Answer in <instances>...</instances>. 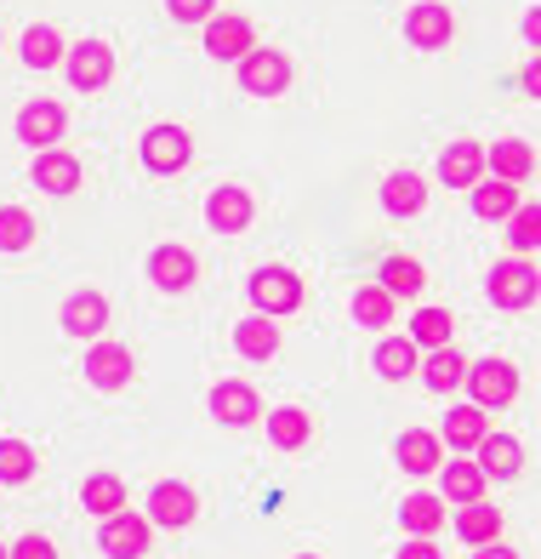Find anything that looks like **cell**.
Returning a JSON list of instances; mask_svg holds the SVG:
<instances>
[{
  "label": "cell",
  "instance_id": "cell-10",
  "mask_svg": "<svg viewBox=\"0 0 541 559\" xmlns=\"http://www.w3.org/2000/svg\"><path fill=\"white\" fill-rule=\"evenodd\" d=\"M63 126H69L63 104H51V97H35V104H23V115H17V138H23V143H35V148H51V143L63 138Z\"/></svg>",
  "mask_w": 541,
  "mask_h": 559
},
{
  "label": "cell",
  "instance_id": "cell-31",
  "mask_svg": "<svg viewBox=\"0 0 541 559\" xmlns=\"http://www.w3.org/2000/svg\"><path fill=\"white\" fill-rule=\"evenodd\" d=\"M63 52H69V46H63V35L51 29V23H35V29H23V63H29V69H51Z\"/></svg>",
  "mask_w": 541,
  "mask_h": 559
},
{
  "label": "cell",
  "instance_id": "cell-41",
  "mask_svg": "<svg viewBox=\"0 0 541 559\" xmlns=\"http://www.w3.org/2000/svg\"><path fill=\"white\" fill-rule=\"evenodd\" d=\"M212 7H217V0H166V12H171L177 23H200V17H212Z\"/></svg>",
  "mask_w": 541,
  "mask_h": 559
},
{
  "label": "cell",
  "instance_id": "cell-24",
  "mask_svg": "<svg viewBox=\"0 0 541 559\" xmlns=\"http://www.w3.org/2000/svg\"><path fill=\"white\" fill-rule=\"evenodd\" d=\"M491 435V423H484V412L479 405H456V412L445 417V435H440V445H450V451H461V456H473V445Z\"/></svg>",
  "mask_w": 541,
  "mask_h": 559
},
{
  "label": "cell",
  "instance_id": "cell-22",
  "mask_svg": "<svg viewBox=\"0 0 541 559\" xmlns=\"http://www.w3.org/2000/svg\"><path fill=\"white\" fill-rule=\"evenodd\" d=\"M86 377H92L97 389H125V377H132V354H125L120 343H92Z\"/></svg>",
  "mask_w": 541,
  "mask_h": 559
},
{
  "label": "cell",
  "instance_id": "cell-27",
  "mask_svg": "<svg viewBox=\"0 0 541 559\" xmlns=\"http://www.w3.org/2000/svg\"><path fill=\"white\" fill-rule=\"evenodd\" d=\"M308 435H314V417L297 412V405H279V412L268 417V440H274L279 451H302Z\"/></svg>",
  "mask_w": 541,
  "mask_h": 559
},
{
  "label": "cell",
  "instance_id": "cell-19",
  "mask_svg": "<svg viewBox=\"0 0 541 559\" xmlns=\"http://www.w3.org/2000/svg\"><path fill=\"white\" fill-rule=\"evenodd\" d=\"M519 206H525L519 183H502V177H479V183H473V212H479L484 223H507Z\"/></svg>",
  "mask_w": 541,
  "mask_h": 559
},
{
  "label": "cell",
  "instance_id": "cell-9",
  "mask_svg": "<svg viewBox=\"0 0 541 559\" xmlns=\"http://www.w3.org/2000/svg\"><path fill=\"white\" fill-rule=\"evenodd\" d=\"M251 189H240V183H223V189H212V200H205V223L217 228V235H240V228L251 223Z\"/></svg>",
  "mask_w": 541,
  "mask_h": 559
},
{
  "label": "cell",
  "instance_id": "cell-26",
  "mask_svg": "<svg viewBox=\"0 0 541 559\" xmlns=\"http://www.w3.org/2000/svg\"><path fill=\"white\" fill-rule=\"evenodd\" d=\"M235 348L245 354V360H274V354H279V325H274L268 314L240 320V325H235Z\"/></svg>",
  "mask_w": 541,
  "mask_h": 559
},
{
  "label": "cell",
  "instance_id": "cell-12",
  "mask_svg": "<svg viewBox=\"0 0 541 559\" xmlns=\"http://www.w3.org/2000/svg\"><path fill=\"white\" fill-rule=\"evenodd\" d=\"M103 325H109V297H103V292H74V297L63 302V332H69V337L97 343Z\"/></svg>",
  "mask_w": 541,
  "mask_h": 559
},
{
  "label": "cell",
  "instance_id": "cell-42",
  "mask_svg": "<svg viewBox=\"0 0 541 559\" xmlns=\"http://www.w3.org/2000/svg\"><path fill=\"white\" fill-rule=\"evenodd\" d=\"M399 559H445V554H440V548H433L428 537H410V543L399 548Z\"/></svg>",
  "mask_w": 541,
  "mask_h": 559
},
{
  "label": "cell",
  "instance_id": "cell-13",
  "mask_svg": "<svg viewBox=\"0 0 541 559\" xmlns=\"http://www.w3.org/2000/svg\"><path fill=\"white\" fill-rule=\"evenodd\" d=\"M473 463H479L484 479H513V474L525 468V445L513 440V435H484L473 445Z\"/></svg>",
  "mask_w": 541,
  "mask_h": 559
},
{
  "label": "cell",
  "instance_id": "cell-20",
  "mask_svg": "<svg viewBox=\"0 0 541 559\" xmlns=\"http://www.w3.org/2000/svg\"><path fill=\"white\" fill-rule=\"evenodd\" d=\"M251 23L245 17H212V23H205V52H212V58H228V63H235V58H245L251 52Z\"/></svg>",
  "mask_w": 541,
  "mask_h": 559
},
{
  "label": "cell",
  "instance_id": "cell-44",
  "mask_svg": "<svg viewBox=\"0 0 541 559\" xmlns=\"http://www.w3.org/2000/svg\"><path fill=\"white\" fill-rule=\"evenodd\" d=\"M297 559H320V554H297Z\"/></svg>",
  "mask_w": 541,
  "mask_h": 559
},
{
  "label": "cell",
  "instance_id": "cell-25",
  "mask_svg": "<svg viewBox=\"0 0 541 559\" xmlns=\"http://www.w3.org/2000/svg\"><path fill=\"white\" fill-rule=\"evenodd\" d=\"M456 531H461V543H473V548L496 543V537H502V508H491L484 497H479V502H461Z\"/></svg>",
  "mask_w": 541,
  "mask_h": 559
},
{
  "label": "cell",
  "instance_id": "cell-32",
  "mask_svg": "<svg viewBox=\"0 0 541 559\" xmlns=\"http://www.w3.org/2000/svg\"><path fill=\"white\" fill-rule=\"evenodd\" d=\"M417 343H410V337H382L376 343V371L382 377H388V383H399V377H410V371H417Z\"/></svg>",
  "mask_w": 541,
  "mask_h": 559
},
{
  "label": "cell",
  "instance_id": "cell-16",
  "mask_svg": "<svg viewBox=\"0 0 541 559\" xmlns=\"http://www.w3.org/2000/svg\"><path fill=\"white\" fill-rule=\"evenodd\" d=\"M35 189L74 194V189H81V160L63 155V148H40V155H35Z\"/></svg>",
  "mask_w": 541,
  "mask_h": 559
},
{
  "label": "cell",
  "instance_id": "cell-7",
  "mask_svg": "<svg viewBox=\"0 0 541 559\" xmlns=\"http://www.w3.org/2000/svg\"><path fill=\"white\" fill-rule=\"evenodd\" d=\"M194 514H200V497L183 486V479H160V486L148 491V525L183 531V525H194Z\"/></svg>",
  "mask_w": 541,
  "mask_h": 559
},
{
  "label": "cell",
  "instance_id": "cell-35",
  "mask_svg": "<svg viewBox=\"0 0 541 559\" xmlns=\"http://www.w3.org/2000/svg\"><path fill=\"white\" fill-rule=\"evenodd\" d=\"M445 497H450V502H479V497H484V474H479L473 456H461V463L445 468Z\"/></svg>",
  "mask_w": 541,
  "mask_h": 559
},
{
  "label": "cell",
  "instance_id": "cell-30",
  "mask_svg": "<svg viewBox=\"0 0 541 559\" xmlns=\"http://www.w3.org/2000/svg\"><path fill=\"white\" fill-rule=\"evenodd\" d=\"M81 502L92 508L97 520L120 514V508H125V486H120V474H92L86 486H81Z\"/></svg>",
  "mask_w": 541,
  "mask_h": 559
},
{
  "label": "cell",
  "instance_id": "cell-29",
  "mask_svg": "<svg viewBox=\"0 0 541 559\" xmlns=\"http://www.w3.org/2000/svg\"><path fill=\"white\" fill-rule=\"evenodd\" d=\"M422 286H428V269L417 258H388V263H382V292H388L394 302L399 297H417Z\"/></svg>",
  "mask_w": 541,
  "mask_h": 559
},
{
  "label": "cell",
  "instance_id": "cell-39",
  "mask_svg": "<svg viewBox=\"0 0 541 559\" xmlns=\"http://www.w3.org/2000/svg\"><path fill=\"white\" fill-rule=\"evenodd\" d=\"M507 240L519 246V251H536V246H541V212H536V206L513 212V217H507Z\"/></svg>",
  "mask_w": 541,
  "mask_h": 559
},
{
  "label": "cell",
  "instance_id": "cell-5",
  "mask_svg": "<svg viewBox=\"0 0 541 559\" xmlns=\"http://www.w3.org/2000/svg\"><path fill=\"white\" fill-rule=\"evenodd\" d=\"M536 263H525V258H502L496 269H491V302H496V309H530V302H536Z\"/></svg>",
  "mask_w": 541,
  "mask_h": 559
},
{
  "label": "cell",
  "instance_id": "cell-4",
  "mask_svg": "<svg viewBox=\"0 0 541 559\" xmlns=\"http://www.w3.org/2000/svg\"><path fill=\"white\" fill-rule=\"evenodd\" d=\"M148 537H154L148 514H132V508H120V514L103 520V554H109V559H143Z\"/></svg>",
  "mask_w": 541,
  "mask_h": 559
},
{
  "label": "cell",
  "instance_id": "cell-37",
  "mask_svg": "<svg viewBox=\"0 0 541 559\" xmlns=\"http://www.w3.org/2000/svg\"><path fill=\"white\" fill-rule=\"evenodd\" d=\"M35 474V451L23 440H0V486H23Z\"/></svg>",
  "mask_w": 541,
  "mask_h": 559
},
{
  "label": "cell",
  "instance_id": "cell-40",
  "mask_svg": "<svg viewBox=\"0 0 541 559\" xmlns=\"http://www.w3.org/2000/svg\"><path fill=\"white\" fill-rule=\"evenodd\" d=\"M12 559H58V548H51V537H40V531H29V537H17L7 548Z\"/></svg>",
  "mask_w": 541,
  "mask_h": 559
},
{
  "label": "cell",
  "instance_id": "cell-11",
  "mask_svg": "<svg viewBox=\"0 0 541 559\" xmlns=\"http://www.w3.org/2000/svg\"><path fill=\"white\" fill-rule=\"evenodd\" d=\"M148 280H154L160 292H189L194 280H200L194 251H189V246H160V251L148 258Z\"/></svg>",
  "mask_w": 541,
  "mask_h": 559
},
{
  "label": "cell",
  "instance_id": "cell-15",
  "mask_svg": "<svg viewBox=\"0 0 541 559\" xmlns=\"http://www.w3.org/2000/svg\"><path fill=\"white\" fill-rule=\"evenodd\" d=\"M440 177H445V189H473L484 177V143H473V138L450 143L440 155Z\"/></svg>",
  "mask_w": 541,
  "mask_h": 559
},
{
  "label": "cell",
  "instance_id": "cell-2",
  "mask_svg": "<svg viewBox=\"0 0 541 559\" xmlns=\"http://www.w3.org/2000/svg\"><path fill=\"white\" fill-rule=\"evenodd\" d=\"M189 160H194V138L183 132V126H154V132H143V166L148 171L171 177V171H183Z\"/></svg>",
  "mask_w": 541,
  "mask_h": 559
},
{
  "label": "cell",
  "instance_id": "cell-38",
  "mask_svg": "<svg viewBox=\"0 0 541 559\" xmlns=\"http://www.w3.org/2000/svg\"><path fill=\"white\" fill-rule=\"evenodd\" d=\"M35 240V217L23 206H0V251H23Z\"/></svg>",
  "mask_w": 541,
  "mask_h": 559
},
{
  "label": "cell",
  "instance_id": "cell-21",
  "mask_svg": "<svg viewBox=\"0 0 541 559\" xmlns=\"http://www.w3.org/2000/svg\"><path fill=\"white\" fill-rule=\"evenodd\" d=\"M382 206L394 217H417L428 206V177L422 171H394L388 183H382Z\"/></svg>",
  "mask_w": 541,
  "mask_h": 559
},
{
  "label": "cell",
  "instance_id": "cell-18",
  "mask_svg": "<svg viewBox=\"0 0 541 559\" xmlns=\"http://www.w3.org/2000/svg\"><path fill=\"white\" fill-rule=\"evenodd\" d=\"M450 7H440V0H422V7H410V17H405V35H410V46H445L450 40Z\"/></svg>",
  "mask_w": 541,
  "mask_h": 559
},
{
  "label": "cell",
  "instance_id": "cell-8",
  "mask_svg": "<svg viewBox=\"0 0 541 559\" xmlns=\"http://www.w3.org/2000/svg\"><path fill=\"white\" fill-rule=\"evenodd\" d=\"M63 58H69V81L81 92L109 86V74H115V46L109 40H81V46H69Z\"/></svg>",
  "mask_w": 541,
  "mask_h": 559
},
{
  "label": "cell",
  "instance_id": "cell-14",
  "mask_svg": "<svg viewBox=\"0 0 541 559\" xmlns=\"http://www.w3.org/2000/svg\"><path fill=\"white\" fill-rule=\"evenodd\" d=\"M212 417L228 423V428H245V423L263 417V400H256L251 383H217L212 389Z\"/></svg>",
  "mask_w": 541,
  "mask_h": 559
},
{
  "label": "cell",
  "instance_id": "cell-43",
  "mask_svg": "<svg viewBox=\"0 0 541 559\" xmlns=\"http://www.w3.org/2000/svg\"><path fill=\"white\" fill-rule=\"evenodd\" d=\"M473 559H519V554H513L507 543H484V548H479Z\"/></svg>",
  "mask_w": 541,
  "mask_h": 559
},
{
  "label": "cell",
  "instance_id": "cell-28",
  "mask_svg": "<svg viewBox=\"0 0 541 559\" xmlns=\"http://www.w3.org/2000/svg\"><path fill=\"white\" fill-rule=\"evenodd\" d=\"M422 377H428V389H440V394H450L461 377H468V360H461V348H428V366H422Z\"/></svg>",
  "mask_w": 541,
  "mask_h": 559
},
{
  "label": "cell",
  "instance_id": "cell-3",
  "mask_svg": "<svg viewBox=\"0 0 541 559\" xmlns=\"http://www.w3.org/2000/svg\"><path fill=\"white\" fill-rule=\"evenodd\" d=\"M468 389H473L479 412H496V405H513V394H519V371H513L507 360H473Z\"/></svg>",
  "mask_w": 541,
  "mask_h": 559
},
{
  "label": "cell",
  "instance_id": "cell-33",
  "mask_svg": "<svg viewBox=\"0 0 541 559\" xmlns=\"http://www.w3.org/2000/svg\"><path fill=\"white\" fill-rule=\"evenodd\" d=\"M450 332H456L450 309H417V320H410V343L417 348H445Z\"/></svg>",
  "mask_w": 541,
  "mask_h": 559
},
{
  "label": "cell",
  "instance_id": "cell-36",
  "mask_svg": "<svg viewBox=\"0 0 541 559\" xmlns=\"http://www.w3.org/2000/svg\"><path fill=\"white\" fill-rule=\"evenodd\" d=\"M353 320L359 325H388L394 320V297L382 292V286H359L353 292Z\"/></svg>",
  "mask_w": 541,
  "mask_h": 559
},
{
  "label": "cell",
  "instance_id": "cell-34",
  "mask_svg": "<svg viewBox=\"0 0 541 559\" xmlns=\"http://www.w3.org/2000/svg\"><path fill=\"white\" fill-rule=\"evenodd\" d=\"M399 520H405L410 537H428V531H440V525H445V502H440V497H405Z\"/></svg>",
  "mask_w": 541,
  "mask_h": 559
},
{
  "label": "cell",
  "instance_id": "cell-17",
  "mask_svg": "<svg viewBox=\"0 0 541 559\" xmlns=\"http://www.w3.org/2000/svg\"><path fill=\"white\" fill-rule=\"evenodd\" d=\"M394 463H399L405 474H433V468L445 463V445H440V435H422V428H410V435L394 440Z\"/></svg>",
  "mask_w": 541,
  "mask_h": 559
},
{
  "label": "cell",
  "instance_id": "cell-1",
  "mask_svg": "<svg viewBox=\"0 0 541 559\" xmlns=\"http://www.w3.org/2000/svg\"><path fill=\"white\" fill-rule=\"evenodd\" d=\"M251 302H256V314H291L302 309V280L291 269H256L251 274Z\"/></svg>",
  "mask_w": 541,
  "mask_h": 559
},
{
  "label": "cell",
  "instance_id": "cell-6",
  "mask_svg": "<svg viewBox=\"0 0 541 559\" xmlns=\"http://www.w3.org/2000/svg\"><path fill=\"white\" fill-rule=\"evenodd\" d=\"M240 86L256 92V97H279L291 86V58L286 52H256L251 46V52L240 58Z\"/></svg>",
  "mask_w": 541,
  "mask_h": 559
},
{
  "label": "cell",
  "instance_id": "cell-45",
  "mask_svg": "<svg viewBox=\"0 0 541 559\" xmlns=\"http://www.w3.org/2000/svg\"><path fill=\"white\" fill-rule=\"evenodd\" d=\"M0 559H12V554H7V548H0Z\"/></svg>",
  "mask_w": 541,
  "mask_h": 559
},
{
  "label": "cell",
  "instance_id": "cell-23",
  "mask_svg": "<svg viewBox=\"0 0 541 559\" xmlns=\"http://www.w3.org/2000/svg\"><path fill=\"white\" fill-rule=\"evenodd\" d=\"M484 166H491L502 183H525V177L536 171V155H530V143H519V138H502V143H491L484 148Z\"/></svg>",
  "mask_w": 541,
  "mask_h": 559
}]
</instances>
